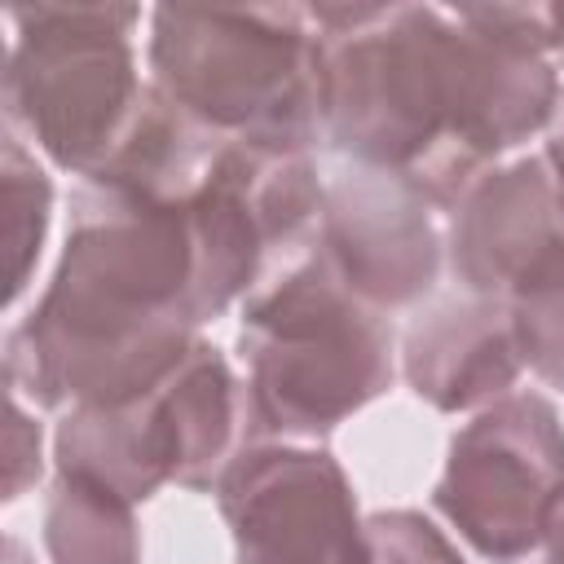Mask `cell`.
I'll use <instances>...</instances> for the list:
<instances>
[{"label":"cell","mask_w":564,"mask_h":564,"mask_svg":"<svg viewBox=\"0 0 564 564\" xmlns=\"http://www.w3.org/2000/svg\"><path fill=\"white\" fill-rule=\"evenodd\" d=\"M185 203L84 185L35 308L4 339L9 392L44 410L159 388L198 339Z\"/></svg>","instance_id":"6da1fadb"},{"label":"cell","mask_w":564,"mask_h":564,"mask_svg":"<svg viewBox=\"0 0 564 564\" xmlns=\"http://www.w3.org/2000/svg\"><path fill=\"white\" fill-rule=\"evenodd\" d=\"M150 84L220 141L313 154L326 79L322 31L300 4H159Z\"/></svg>","instance_id":"7a4b0ae2"},{"label":"cell","mask_w":564,"mask_h":564,"mask_svg":"<svg viewBox=\"0 0 564 564\" xmlns=\"http://www.w3.org/2000/svg\"><path fill=\"white\" fill-rule=\"evenodd\" d=\"M308 18L322 31V137L432 203L454 132L458 18L436 4H313Z\"/></svg>","instance_id":"3957f363"},{"label":"cell","mask_w":564,"mask_h":564,"mask_svg":"<svg viewBox=\"0 0 564 564\" xmlns=\"http://www.w3.org/2000/svg\"><path fill=\"white\" fill-rule=\"evenodd\" d=\"M238 357L256 441L330 436L397 375L388 313L357 300L317 247L278 264L242 300Z\"/></svg>","instance_id":"277c9868"},{"label":"cell","mask_w":564,"mask_h":564,"mask_svg":"<svg viewBox=\"0 0 564 564\" xmlns=\"http://www.w3.org/2000/svg\"><path fill=\"white\" fill-rule=\"evenodd\" d=\"M137 4H22L9 9L4 123L84 185L132 137L150 79L137 70Z\"/></svg>","instance_id":"5b68a950"},{"label":"cell","mask_w":564,"mask_h":564,"mask_svg":"<svg viewBox=\"0 0 564 564\" xmlns=\"http://www.w3.org/2000/svg\"><path fill=\"white\" fill-rule=\"evenodd\" d=\"M560 489L564 423L542 392H511L449 436L432 502L476 555L511 564L542 542Z\"/></svg>","instance_id":"8992f818"},{"label":"cell","mask_w":564,"mask_h":564,"mask_svg":"<svg viewBox=\"0 0 564 564\" xmlns=\"http://www.w3.org/2000/svg\"><path fill=\"white\" fill-rule=\"evenodd\" d=\"M238 564H370L357 494L330 449L260 441L216 485Z\"/></svg>","instance_id":"52a82bcc"},{"label":"cell","mask_w":564,"mask_h":564,"mask_svg":"<svg viewBox=\"0 0 564 564\" xmlns=\"http://www.w3.org/2000/svg\"><path fill=\"white\" fill-rule=\"evenodd\" d=\"M432 212L405 176L348 163L322 189L313 247L370 308H410L432 295L445 264V234Z\"/></svg>","instance_id":"ba28073f"},{"label":"cell","mask_w":564,"mask_h":564,"mask_svg":"<svg viewBox=\"0 0 564 564\" xmlns=\"http://www.w3.org/2000/svg\"><path fill=\"white\" fill-rule=\"evenodd\" d=\"M445 216V260L463 291L507 304L564 291V198L542 154L489 167Z\"/></svg>","instance_id":"9c48e42d"},{"label":"cell","mask_w":564,"mask_h":564,"mask_svg":"<svg viewBox=\"0 0 564 564\" xmlns=\"http://www.w3.org/2000/svg\"><path fill=\"white\" fill-rule=\"evenodd\" d=\"M524 370L507 300L454 291L432 300L401 339V375L432 410H485L511 397Z\"/></svg>","instance_id":"30bf717a"},{"label":"cell","mask_w":564,"mask_h":564,"mask_svg":"<svg viewBox=\"0 0 564 564\" xmlns=\"http://www.w3.org/2000/svg\"><path fill=\"white\" fill-rule=\"evenodd\" d=\"M57 471L88 476L132 507L176 485V432L163 392L150 388L115 405H70L53 432Z\"/></svg>","instance_id":"8fae6325"},{"label":"cell","mask_w":564,"mask_h":564,"mask_svg":"<svg viewBox=\"0 0 564 564\" xmlns=\"http://www.w3.org/2000/svg\"><path fill=\"white\" fill-rule=\"evenodd\" d=\"M159 392L176 432V485L216 494L229 463L247 445H260L247 410V383L234 375L220 348L194 339V348L159 383Z\"/></svg>","instance_id":"7c38bea8"},{"label":"cell","mask_w":564,"mask_h":564,"mask_svg":"<svg viewBox=\"0 0 564 564\" xmlns=\"http://www.w3.org/2000/svg\"><path fill=\"white\" fill-rule=\"evenodd\" d=\"M44 551L53 564H141L132 502L88 476L57 471L44 498Z\"/></svg>","instance_id":"4fadbf2b"},{"label":"cell","mask_w":564,"mask_h":564,"mask_svg":"<svg viewBox=\"0 0 564 564\" xmlns=\"http://www.w3.org/2000/svg\"><path fill=\"white\" fill-rule=\"evenodd\" d=\"M0 185H4V242H9V308L26 295V282L35 273V260L44 251L48 216H53V185L26 141L4 128V159H0Z\"/></svg>","instance_id":"5bb4252c"},{"label":"cell","mask_w":564,"mask_h":564,"mask_svg":"<svg viewBox=\"0 0 564 564\" xmlns=\"http://www.w3.org/2000/svg\"><path fill=\"white\" fill-rule=\"evenodd\" d=\"M370 564H463L458 546L419 511H375L366 516Z\"/></svg>","instance_id":"9a60e30c"},{"label":"cell","mask_w":564,"mask_h":564,"mask_svg":"<svg viewBox=\"0 0 564 564\" xmlns=\"http://www.w3.org/2000/svg\"><path fill=\"white\" fill-rule=\"evenodd\" d=\"M511 317H516V344L524 366L542 383L564 392V291L516 300Z\"/></svg>","instance_id":"2e32d148"},{"label":"cell","mask_w":564,"mask_h":564,"mask_svg":"<svg viewBox=\"0 0 564 564\" xmlns=\"http://www.w3.org/2000/svg\"><path fill=\"white\" fill-rule=\"evenodd\" d=\"M454 13L480 31L516 40L551 62L564 48V4H458Z\"/></svg>","instance_id":"e0dca14e"},{"label":"cell","mask_w":564,"mask_h":564,"mask_svg":"<svg viewBox=\"0 0 564 564\" xmlns=\"http://www.w3.org/2000/svg\"><path fill=\"white\" fill-rule=\"evenodd\" d=\"M40 476V423L22 410V397L9 392V480H4V498H22L26 485H35Z\"/></svg>","instance_id":"ac0fdd59"},{"label":"cell","mask_w":564,"mask_h":564,"mask_svg":"<svg viewBox=\"0 0 564 564\" xmlns=\"http://www.w3.org/2000/svg\"><path fill=\"white\" fill-rule=\"evenodd\" d=\"M511 564H564V489L555 494V502H551V511H546L542 542H538L524 560H511Z\"/></svg>","instance_id":"d6986e66"},{"label":"cell","mask_w":564,"mask_h":564,"mask_svg":"<svg viewBox=\"0 0 564 564\" xmlns=\"http://www.w3.org/2000/svg\"><path fill=\"white\" fill-rule=\"evenodd\" d=\"M542 163L551 167V181L564 198V88H560V101H555V115L546 123V150H542Z\"/></svg>","instance_id":"ffe728a7"},{"label":"cell","mask_w":564,"mask_h":564,"mask_svg":"<svg viewBox=\"0 0 564 564\" xmlns=\"http://www.w3.org/2000/svg\"><path fill=\"white\" fill-rule=\"evenodd\" d=\"M4 564H31V555H26L22 538H4Z\"/></svg>","instance_id":"44dd1931"},{"label":"cell","mask_w":564,"mask_h":564,"mask_svg":"<svg viewBox=\"0 0 564 564\" xmlns=\"http://www.w3.org/2000/svg\"><path fill=\"white\" fill-rule=\"evenodd\" d=\"M555 70H564V48H560V57H555Z\"/></svg>","instance_id":"7402d4cb"}]
</instances>
